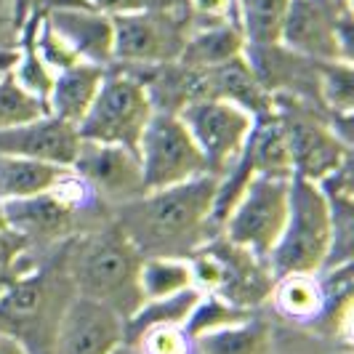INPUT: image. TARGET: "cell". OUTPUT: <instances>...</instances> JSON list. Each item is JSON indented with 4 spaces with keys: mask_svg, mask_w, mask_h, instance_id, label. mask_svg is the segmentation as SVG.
I'll return each instance as SVG.
<instances>
[{
    "mask_svg": "<svg viewBox=\"0 0 354 354\" xmlns=\"http://www.w3.org/2000/svg\"><path fill=\"white\" fill-rule=\"evenodd\" d=\"M77 149H80L77 125L59 120L53 115H43L37 120L0 131V155L72 168Z\"/></svg>",
    "mask_w": 354,
    "mask_h": 354,
    "instance_id": "17",
    "label": "cell"
},
{
    "mask_svg": "<svg viewBox=\"0 0 354 354\" xmlns=\"http://www.w3.org/2000/svg\"><path fill=\"white\" fill-rule=\"evenodd\" d=\"M280 46L309 62H352V0H290Z\"/></svg>",
    "mask_w": 354,
    "mask_h": 354,
    "instance_id": "8",
    "label": "cell"
},
{
    "mask_svg": "<svg viewBox=\"0 0 354 354\" xmlns=\"http://www.w3.org/2000/svg\"><path fill=\"white\" fill-rule=\"evenodd\" d=\"M187 17L192 27L237 24V0H187Z\"/></svg>",
    "mask_w": 354,
    "mask_h": 354,
    "instance_id": "30",
    "label": "cell"
},
{
    "mask_svg": "<svg viewBox=\"0 0 354 354\" xmlns=\"http://www.w3.org/2000/svg\"><path fill=\"white\" fill-rule=\"evenodd\" d=\"M178 120L189 131L192 142L203 155L205 171L221 176L240 158L248 142L256 118L243 106L224 99H200L189 102L176 112Z\"/></svg>",
    "mask_w": 354,
    "mask_h": 354,
    "instance_id": "11",
    "label": "cell"
},
{
    "mask_svg": "<svg viewBox=\"0 0 354 354\" xmlns=\"http://www.w3.org/2000/svg\"><path fill=\"white\" fill-rule=\"evenodd\" d=\"M189 35L187 8H147L112 17V56L118 67H160L176 62ZM112 64V67H115Z\"/></svg>",
    "mask_w": 354,
    "mask_h": 354,
    "instance_id": "9",
    "label": "cell"
},
{
    "mask_svg": "<svg viewBox=\"0 0 354 354\" xmlns=\"http://www.w3.org/2000/svg\"><path fill=\"white\" fill-rule=\"evenodd\" d=\"M8 230V218H6V208H3V200H0V232Z\"/></svg>",
    "mask_w": 354,
    "mask_h": 354,
    "instance_id": "34",
    "label": "cell"
},
{
    "mask_svg": "<svg viewBox=\"0 0 354 354\" xmlns=\"http://www.w3.org/2000/svg\"><path fill=\"white\" fill-rule=\"evenodd\" d=\"M102 14H131V11H147V8H176L181 0H86Z\"/></svg>",
    "mask_w": 354,
    "mask_h": 354,
    "instance_id": "31",
    "label": "cell"
},
{
    "mask_svg": "<svg viewBox=\"0 0 354 354\" xmlns=\"http://www.w3.org/2000/svg\"><path fill=\"white\" fill-rule=\"evenodd\" d=\"M333 245V216L319 184L290 178L288 218L266 264L274 280L288 274H317L325 269Z\"/></svg>",
    "mask_w": 354,
    "mask_h": 354,
    "instance_id": "4",
    "label": "cell"
},
{
    "mask_svg": "<svg viewBox=\"0 0 354 354\" xmlns=\"http://www.w3.org/2000/svg\"><path fill=\"white\" fill-rule=\"evenodd\" d=\"M192 280L200 293H213L232 306L253 312L269 301L274 274L269 264L256 259L250 250L230 243L224 234H213L189 256Z\"/></svg>",
    "mask_w": 354,
    "mask_h": 354,
    "instance_id": "5",
    "label": "cell"
},
{
    "mask_svg": "<svg viewBox=\"0 0 354 354\" xmlns=\"http://www.w3.org/2000/svg\"><path fill=\"white\" fill-rule=\"evenodd\" d=\"M285 128H288V142H290V160H293V176H301L306 181H325L333 176L341 165L352 162L349 144L338 136L328 120L304 115V112H283Z\"/></svg>",
    "mask_w": 354,
    "mask_h": 354,
    "instance_id": "14",
    "label": "cell"
},
{
    "mask_svg": "<svg viewBox=\"0 0 354 354\" xmlns=\"http://www.w3.org/2000/svg\"><path fill=\"white\" fill-rule=\"evenodd\" d=\"M250 317L248 309H240V306H232L230 301L213 296V293H203L197 306L192 309L189 319L181 325L187 330V336L195 341L197 336L203 333H211V330H218L224 325H232V322H240V319Z\"/></svg>",
    "mask_w": 354,
    "mask_h": 354,
    "instance_id": "28",
    "label": "cell"
},
{
    "mask_svg": "<svg viewBox=\"0 0 354 354\" xmlns=\"http://www.w3.org/2000/svg\"><path fill=\"white\" fill-rule=\"evenodd\" d=\"M136 155L142 162L144 187L147 192L174 187L187 178H195L205 171L203 155L195 147L189 131L178 120L176 112H158L149 118L144 128Z\"/></svg>",
    "mask_w": 354,
    "mask_h": 354,
    "instance_id": "12",
    "label": "cell"
},
{
    "mask_svg": "<svg viewBox=\"0 0 354 354\" xmlns=\"http://www.w3.org/2000/svg\"><path fill=\"white\" fill-rule=\"evenodd\" d=\"M200 290L195 285L192 288H184L174 296H165V299H152V301H142V306L125 319V341L128 346H136V341L152 330V328H162V325H184L192 309L200 301Z\"/></svg>",
    "mask_w": 354,
    "mask_h": 354,
    "instance_id": "22",
    "label": "cell"
},
{
    "mask_svg": "<svg viewBox=\"0 0 354 354\" xmlns=\"http://www.w3.org/2000/svg\"><path fill=\"white\" fill-rule=\"evenodd\" d=\"M125 341V319L104 304L77 296L67 304L53 354H112Z\"/></svg>",
    "mask_w": 354,
    "mask_h": 354,
    "instance_id": "16",
    "label": "cell"
},
{
    "mask_svg": "<svg viewBox=\"0 0 354 354\" xmlns=\"http://www.w3.org/2000/svg\"><path fill=\"white\" fill-rule=\"evenodd\" d=\"M0 3H8V0H0Z\"/></svg>",
    "mask_w": 354,
    "mask_h": 354,
    "instance_id": "36",
    "label": "cell"
},
{
    "mask_svg": "<svg viewBox=\"0 0 354 354\" xmlns=\"http://www.w3.org/2000/svg\"><path fill=\"white\" fill-rule=\"evenodd\" d=\"M192 264L189 259H176V256H149L142 261L139 272V288H142L144 301L152 299H165L174 296L184 288H192Z\"/></svg>",
    "mask_w": 354,
    "mask_h": 354,
    "instance_id": "24",
    "label": "cell"
},
{
    "mask_svg": "<svg viewBox=\"0 0 354 354\" xmlns=\"http://www.w3.org/2000/svg\"><path fill=\"white\" fill-rule=\"evenodd\" d=\"M218 176L200 174L174 187L144 192L120 205L118 227L128 234L144 259L176 256L189 259L205 240H211L213 200Z\"/></svg>",
    "mask_w": 354,
    "mask_h": 354,
    "instance_id": "1",
    "label": "cell"
},
{
    "mask_svg": "<svg viewBox=\"0 0 354 354\" xmlns=\"http://www.w3.org/2000/svg\"><path fill=\"white\" fill-rule=\"evenodd\" d=\"M133 349L139 354H195V341L181 325H162L147 330Z\"/></svg>",
    "mask_w": 354,
    "mask_h": 354,
    "instance_id": "29",
    "label": "cell"
},
{
    "mask_svg": "<svg viewBox=\"0 0 354 354\" xmlns=\"http://www.w3.org/2000/svg\"><path fill=\"white\" fill-rule=\"evenodd\" d=\"M62 259L77 296L115 309L128 319L142 306L144 256L118 224H104L62 243Z\"/></svg>",
    "mask_w": 354,
    "mask_h": 354,
    "instance_id": "2",
    "label": "cell"
},
{
    "mask_svg": "<svg viewBox=\"0 0 354 354\" xmlns=\"http://www.w3.org/2000/svg\"><path fill=\"white\" fill-rule=\"evenodd\" d=\"M152 115L155 104L142 77L125 67H109L88 112L77 123V133L86 142L120 144L136 149Z\"/></svg>",
    "mask_w": 354,
    "mask_h": 354,
    "instance_id": "6",
    "label": "cell"
},
{
    "mask_svg": "<svg viewBox=\"0 0 354 354\" xmlns=\"http://www.w3.org/2000/svg\"><path fill=\"white\" fill-rule=\"evenodd\" d=\"M290 178L256 174L245 184L232 211L227 213L218 234H224L230 243L250 250L256 259L266 261L277 245L288 218Z\"/></svg>",
    "mask_w": 354,
    "mask_h": 354,
    "instance_id": "10",
    "label": "cell"
},
{
    "mask_svg": "<svg viewBox=\"0 0 354 354\" xmlns=\"http://www.w3.org/2000/svg\"><path fill=\"white\" fill-rule=\"evenodd\" d=\"M104 72V67H96L88 62H75L72 67L56 72L48 96H46L48 115L59 118V120H67L72 125L80 123L83 115L88 112L93 96L102 88Z\"/></svg>",
    "mask_w": 354,
    "mask_h": 354,
    "instance_id": "18",
    "label": "cell"
},
{
    "mask_svg": "<svg viewBox=\"0 0 354 354\" xmlns=\"http://www.w3.org/2000/svg\"><path fill=\"white\" fill-rule=\"evenodd\" d=\"M195 354H272V330L264 319L245 317L197 336Z\"/></svg>",
    "mask_w": 354,
    "mask_h": 354,
    "instance_id": "23",
    "label": "cell"
},
{
    "mask_svg": "<svg viewBox=\"0 0 354 354\" xmlns=\"http://www.w3.org/2000/svg\"><path fill=\"white\" fill-rule=\"evenodd\" d=\"M75 288L64 269L62 245L48 264H35L0 296V333L17 338L27 354H53V341Z\"/></svg>",
    "mask_w": 354,
    "mask_h": 354,
    "instance_id": "3",
    "label": "cell"
},
{
    "mask_svg": "<svg viewBox=\"0 0 354 354\" xmlns=\"http://www.w3.org/2000/svg\"><path fill=\"white\" fill-rule=\"evenodd\" d=\"M317 99L333 118H352V62H317Z\"/></svg>",
    "mask_w": 354,
    "mask_h": 354,
    "instance_id": "27",
    "label": "cell"
},
{
    "mask_svg": "<svg viewBox=\"0 0 354 354\" xmlns=\"http://www.w3.org/2000/svg\"><path fill=\"white\" fill-rule=\"evenodd\" d=\"M72 174L102 205H125L147 192L136 149L80 139Z\"/></svg>",
    "mask_w": 354,
    "mask_h": 354,
    "instance_id": "13",
    "label": "cell"
},
{
    "mask_svg": "<svg viewBox=\"0 0 354 354\" xmlns=\"http://www.w3.org/2000/svg\"><path fill=\"white\" fill-rule=\"evenodd\" d=\"M0 354H27V352H24V346L19 344L17 338L0 333Z\"/></svg>",
    "mask_w": 354,
    "mask_h": 354,
    "instance_id": "33",
    "label": "cell"
},
{
    "mask_svg": "<svg viewBox=\"0 0 354 354\" xmlns=\"http://www.w3.org/2000/svg\"><path fill=\"white\" fill-rule=\"evenodd\" d=\"M72 176V168L37 160L0 155V200H21L56 189Z\"/></svg>",
    "mask_w": 354,
    "mask_h": 354,
    "instance_id": "20",
    "label": "cell"
},
{
    "mask_svg": "<svg viewBox=\"0 0 354 354\" xmlns=\"http://www.w3.org/2000/svg\"><path fill=\"white\" fill-rule=\"evenodd\" d=\"M112 354H139V352H136L133 346H128V344H120V346H118V349H115Z\"/></svg>",
    "mask_w": 354,
    "mask_h": 354,
    "instance_id": "35",
    "label": "cell"
},
{
    "mask_svg": "<svg viewBox=\"0 0 354 354\" xmlns=\"http://www.w3.org/2000/svg\"><path fill=\"white\" fill-rule=\"evenodd\" d=\"M14 32V17H11V8L8 3H0V51L8 48V35Z\"/></svg>",
    "mask_w": 354,
    "mask_h": 354,
    "instance_id": "32",
    "label": "cell"
},
{
    "mask_svg": "<svg viewBox=\"0 0 354 354\" xmlns=\"http://www.w3.org/2000/svg\"><path fill=\"white\" fill-rule=\"evenodd\" d=\"M43 17L62 37L77 62L109 70L112 56V17L96 11L86 0H43Z\"/></svg>",
    "mask_w": 354,
    "mask_h": 354,
    "instance_id": "15",
    "label": "cell"
},
{
    "mask_svg": "<svg viewBox=\"0 0 354 354\" xmlns=\"http://www.w3.org/2000/svg\"><path fill=\"white\" fill-rule=\"evenodd\" d=\"M43 115H48L46 102L24 88L14 77V72H3L0 75V131L37 120Z\"/></svg>",
    "mask_w": 354,
    "mask_h": 354,
    "instance_id": "26",
    "label": "cell"
},
{
    "mask_svg": "<svg viewBox=\"0 0 354 354\" xmlns=\"http://www.w3.org/2000/svg\"><path fill=\"white\" fill-rule=\"evenodd\" d=\"M269 301L277 309V315L288 322L315 328V322L325 309V288L319 280V272L317 274H288V277L274 280Z\"/></svg>",
    "mask_w": 354,
    "mask_h": 354,
    "instance_id": "21",
    "label": "cell"
},
{
    "mask_svg": "<svg viewBox=\"0 0 354 354\" xmlns=\"http://www.w3.org/2000/svg\"><path fill=\"white\" fill-rule=\"evenodd\" d=\"M102 205L88 189L80 184V178L72 174L56 189L40 192L21 200H3L8 230L32 245H62L72 237L83 234L80 224L91 216V211Z\"/></svg>",
    "mask_w": 354,
    "mask_h": 354,
    "instance_id": "7",
    "label": "cell"
},
{
    "mask_svg": "<svg viewBox=\"0 0 354 354\" xmlns=\"http://www.w3.org/2000/svg\"><path fill=\"white\" fill-rule=\"evenodd\" d=\"M245 37L240 24H213L192 27L178 53V64L189 70H213L245 53Z\"/></svg>",
    "mask_w": 354,
    "mask_h": 354,
    "instance_id": "19",
    "label": "cell"
},
{
    "mask_svg": "<svg viewBox=\"0 0 354 354\" xmlns=\"http://www.w3.org/2000/svg\"><path fill=\"white\" fill-rule=\"evenodd\" d=\"M290 0H237V24L248 46L280 43V30Z\"/></svg>",
    "mask_w": 354,
    "mask_h": 354,
    "instance_id": "25",
    "label": "cell"
}]
</instances>
